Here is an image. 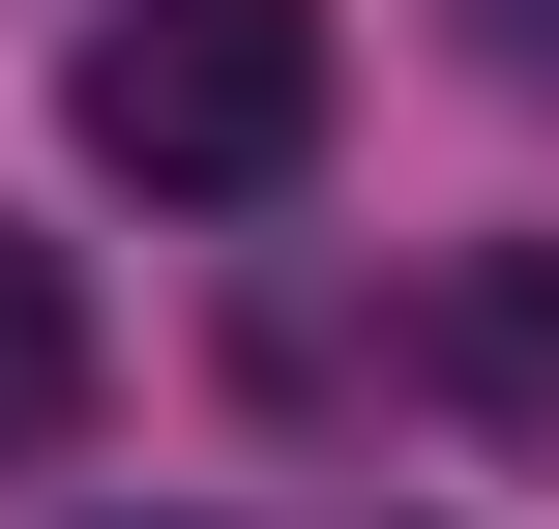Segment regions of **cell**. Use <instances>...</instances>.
I'll use <instances>...</instances> for the list:
<instances>
[{"mask_svg": "<svg viewBox=\"0 0 559 529\" xmlns=\"http://www.w3.org/2000/svg\"><path fill=\"white\" fill-rule=\"evenodd\" d=\"M413 383H442L472 442H531V471H559V236H472V265L413 294Z\"/></svg>", "mask_w": 559, "mask_h": 529, "instance_id": "2", "label": "cell"}, {"mask_svg": "<svg viewBox=\"0 0 559 529\" xmlns=\"http://www.w3.org/2000/svg\"><path fill=\"white\" fill-rule=\"evenodd\" d=\"M59 118H88V177H147V206H295V147H324V0H118V29L59 59Z\"/></svg>", "mask_w": 559, "mask_h": 529, "instance_id": "1", "label": "cell"}, {"mask_svg": "<svg viewBox=\"0 0 559 529\" xmlns=\"http://www.w3.org/2000/svg\"><path fill=\"white\" fill-rule=\"evenodd\" d=\"M59 442H88V265L0 236V471H59Z\"/></svg>", "mask_w": 559, "mask_h": 529, "instance_id": "3", "label": "cell"}]
</instances>
